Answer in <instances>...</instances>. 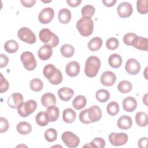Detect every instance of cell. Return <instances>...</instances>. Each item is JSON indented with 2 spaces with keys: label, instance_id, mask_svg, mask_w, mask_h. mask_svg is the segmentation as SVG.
Masks as SVG:
<instances>
[{
  "label": "cell",
  "instance_id": "38",
  "mask_svg": "<svg viewBox=\"0 0 148 148\" xmlns=\"http://www.w3.org/2000/svg\"><path fill=\"white\" fill-rule=\"evenodd\" d=\"M137 11L142 14H145L148 12V1L138 0L136 1Z\"/></svg>",
  "mask_w": 148,
  "mask_h": 148
},
{
  "label": "cell",
  "instance_id": "49",
  "mask_svg": "<svg viewBox=\"0 0 148 148\" xmlns=\"http://www.w3.org/2000/svg\"><path fill=\"white\" fill-rule=\"evenodd\" d=\"M21 3L22 5L26 8L32 7L36 3L35 0H21Z\"/></svg>",
  "mask_w": 148,
  "mask_h": 148
},
{
  "label": "cell",
  "instance_id": "20",
  "mask_svg": "<svg viewBox=\"0 0 148 148\" xmlns=\"http://www.w3.org/2000/svg\"><path fill=\"white\" fill-rule=\"evenodd\" d=\"M132 46L137 49H139L140 50L147 51L148 39L146 38L137 36L135 38L132 44Z\"/></svg>",
  "mask_w": 148,
  "mask_h": 148
},
{
  "label": "cell",
  "instance_id": "44",
  "mask_svg": "<svg viewBox=\"0 0 148 148\" xmlns=\"http://www.w3.org/2000/svg\"><path fill=\"white\" fill-rule=\"evenodd\" d=\"M136 36L137 35L134 33L126 34L123 36V42L128 46H132V44Z\"/></svg>",
  "mask_w": 148,
  "mask_h": 148
},
{
  "label": "cell",
  "instance_id": "25",
  "mask_svg": "<svg viewBox=\"0 0 148 148\" xmlns=\"http://www.w3.org/2000/svg\"><path fill=\"white\" fill-rule=\"evenodd\" d=\"M76 118V112L71 108H66L62 113V119L66 123H72Z\"/></svg>",
  "mask_w": 148,
  "mask_h": 148
},
{
  "label": "cell",
  "instance_id": "11",
  "mask_svg": "<svg viewBox=\"0 0 148 148\" xmlns=\"http://www.w3.org/2000/svg\"><path fill=\"white\" fill-rule=\"evenodd\" d=\"M117 12L118 15L121 18H127L130 17L133 12L132 5L127 2L120 3L117 8Z\"/></svg>",
  "mask_w": 148,
  "mask_h": 148
},
{
  "label": "cell",
  "instance_id": "18",
  "mask_svg": "<svg viewBox=\"0 0 148 148\" xmlns=\"http://www.w3.org/2000/svg\"><path fill=\"white\" fill-rule=\"evenodd\" d=\"M52 53V47L47 45L41 46L38 51V56L39 58L43 61L49 59L51 57Z\"/></svg>",
  "mask_w": 148,
  "mask_h": 148
},
{
  "label": "cell",
  "instance_id": "3",
  "mask_svg": "<svg viewBox=\"0 0 148 148\" xmlns=\"http://www.w3.org/2000/svg\"><path fill=\"white\" fill-rule=\"evenodd\" d=\"M39 37L42 42L45 43V45L50 46L52 48L56 47L59 43L58 36L48 28L41 29L39 33Z\"/></svg>",
  "mask_w": 148,
  "mask_h": 148
},
{
  "label": "cell",
  "instance_id": "40",
  "mask_svg": "<svg viewBox=\"0 0 148 148\" xmlns=\"http://www.w3.org/2000/svg\"><path fill=\"white\" fill-rule=\"evenodd\" d=\"M44 136L47 141L49 142H52L57 139V132L54 128H49L45 132Z\"/></svg>",
  "mask_w": 148,
  "mask_h": 148
},
{
  "label": "cell",
  "instance_id": "17",
  "mask_svg": "<svg viewBox=\"0 0 148 148\" xmlns=\"http://www.w3.org/2000/svg\"><path fill=\"white\" fill-rule=\"evenodd\" d=\"M138 103L136 99L132 97H127L123 101V108L124 110L127 112H132L134 111Z\"/></svg>",
  "mask_w": 148,
  "mask_h": 148
},
{
  "label": "cell",
  "instance_id": "31",
  "mask_svg": "<svg viewBox=\"0 0 148 148\" xmlns=\"http://www.w3.org/2000/svg\"><path fill=\"white\" fill-rule=\"evenodd\" d=\"M60 52L63 57L70 58L72 57L75 53V48L71 45L65 44L61 46Z\"/></svg>",
  "mask_w": 148,
  "mask_h": 148
},
{
  "label": "cell",
  "instance_id": "8",
  "mask_svg": "<svg viewBox=\"0 0 148 148\" xmlns=\"http://www.w3.org/2000/svg\"><path fill=\"white\" fill-rule=\"evenodd\" d=\"M61 139L65 145L71 148H75L78 146L80 143L79 137L71 131H65L62 133Z\"/></svg>",
  "mask_w": 148,
  "mask_h": 148
},
{
  "label": "cell",
  "instance_id": "4",
  "mask_svg": "<svg viewBox=\"0 0 148 148\" xmlns=\"http://www.w3.org/2000/svg\"><path fill=\"white\" fill-rule=\"evenodd\" d=\"M76 27L81 35L88 36L91 35L93 32L94 22L91 18L82 17L77 21Z\"/></svg>",
  "mask_w": 148,
  "mask_h": 148
},
{
  "label": "cell",
  "instance_id": "41",
  "mask_svg": "<svg viewBox=\"0 0 148 148\" xmlns=\"http://www.w3.org/2000/svg\"><path fill=\"white\" fill-rule=\"evenodd\" d=\"M89 144L90 145H88V146L91 147L103 148L105 146V141L103 138L97 137L93 139Z\"/></svg>",
  "mask_w": 148,
  "mask_h": 148
},
{
  "label": "cell",
  "instance_id": "51",
  "mask_svg": "<svg viewBox=\"0 0 148 148\" xmlns=\"http://www.w3.org/2000/svg\"><path fill=\"white\" fill-rule=\"evenodd\" d=\"M102 3L107 7H112L116 3V0H103Z\"/></svg>",
  "mask_w": 148,
  "mask_h": 148
},
{
  "label": "cell",
  "instance_id": "37",
  "mask_svg": "<svg viewBox=\"0 0 148 148\" xmlns=\"http://www.w3.org/2000/svg\"><path fill=\"white\" fill-rule=\"evenodd\" d=\"M29 87L32 91L38 92L42 90L43 87V83L40 79L38 78H34L30 81Z\"/></svg>",
  "mask_w": 148,
  "mask_h": 148
},
{
  "label": "cell",
  "instance_id": "27",
  "mask_svg": "<svg viewBox=\"0 0 148 148\" xmlns=\"http://www.w3.org/2000/svg\"><path fill=\"white\" fill-rule=\"evenodd\" d=\"M17 131L21 135H27L32 131L31 125L26 121H21L16 126Z\"/></svg>",
  "mask_w": 148,
  "mask_h": 148
},
{
  "label": "cell",
  "instance_id": "32",
  "mask_svg": "<svg viewBox=\"0 0 148 148\" xmlns=\"http://www.w3.org/2000/svg\"><path fill=\"white\" fill-rule=\"evenodd\" d=\"M135 121L139 127H146L147 125V114L143 112H137L135 115Z\"/></svg>",
  "mask_w": 148,
  "mask_h": 148
},
{
  "label": "cell",
  "instance_id": "42",
  "mask_svg": "<svg viewBox=\"0 0 148 148\" xmlns=\"http://www.w3.org/2000/svg\"><path fill=\"white\" fill-rule=\"evenodd\" d=\"M119 45V40L117 38H110L106 42V47L110 50H116Z\"/></svg>",
  "mask_w": 148,
  "mask_h": 148
},
{
  "label": "cell",
  "instance_id": "13",
  "mask_svg": "<svg viewBox=\"0 0 148 148\" xmlns=\"http://www.w3.org/2000/svg\"><path fill=\"white\" fill-rule=\"evenodd\" d=\"M116 80V76L114 72L109 71H105L101 76L100 81L105 86L110 87L113 86Z\"/></svg>",
  "mask_w": 148,
  "mask_h": 148
},
{
  "label": "cell",
  "instance_id": "5",
  "mask_svg": "<svg viewBox=\"0 0 148 148\" xmlns=\"http://www.w3.org/2000/svg\"><path fill=\"white\" fill-rule=\"evenodd\" d=\"M37 107V103L35 100L29 99L21 103L17 108L18 114L22 117H26L32 113Z\"/></svg>",
  "mask_w": 148,
  "mask_h": 148
},
{
  "label": "cell",
  "instance_id": "12",
  "mask_svg": "<svg viewBox=\"0 0 148 148\" xmlns=\"http://www.w3.org/2000/svg\"><path fill=\"white\" fill-rule=\"evenodd\" d=\"M125 69L130 75H137L140 72V63L135 58H130L125 63Z\"/></svg>",
  "mask_w": 148,
  "mask_h": 148
},
{
  "label": "cell",
  "instance_id": "19",
  "mask_svg": "<svg viewBox=\"0 0 148 148\" xmlns=\"http://www.w3.org/2000/svg\"><path fill=\"white\" fill-rule=\"evenodd\" d=\"M117 125L120 129L128 130L132 127V119L127 115H123L117 120Z\"/></svg>",
  "mask_w": 148,
  "mask_h": 148
},
{
  "label": "cell",
  "instance_id": "33",
  "mask_svg": "<svg viewBox=\"0 0 148 148\" xmlns=\"http://www.w3.org/2000/svg\"><path fill=\"white\" fill-rule=\"evenodd\" d=\"M95 97L97 101L99 102L105 103L109 100L110 98V94L106 90L99 89L96 92Z\"/></svg>",
  "mask_w": 148,
  "mask_h": 148
},
{
  "label": "cell",
  "instance_id": "39",
  "mask_svg": "<svg viewBox=\"0 0 148 148\" xmlns=\"http://www.w3.org/2000/svg\"><path fill=\"white\" fill-rule=\"evenodd\" d=\"M119 110V105L115 101H112L109 102L106 107L107 112L110 116H116L118 114Z\"/></svg>",
  "mask_w": 148,
  "mask_h": 148
},
{
  "label": "cell",
  "instance_id": "48",
  "mask_svg": "<svg viewBox=\"0 0 148 148\" xmlns=\"http://www.w3.org/2000/svg\"><path fill=\"white\" fill-rule=\"evenodd\" d=\"M147 141H148L147 138H146V137L141 138L138 140V147H140V148H146V147H147Z\"/></svg>",
  "mask_w": 148,
  "mask_h": 148
},
{
  "label": "cell",
  "instance_id": "46",
  "mask_svg": "<svg viewBox=\"0 0 148 148\" xmlns=\"http://www.w3.org/2000/svg\"><path fill=\"white\" fill-rule=\"evenodd\" d=\"M0 123H1L0 132L3 133V132H6L9 129V123L7 119L2 117H0Z\"/></svg>",
  "mask_w": 148,
  "mask_h": 148
},
{
  "label": "cell",
  "instance_id": "22",
  "mask_svg": "<svg viewBox=\"0 0 148 148\" xmlns=\"http://www.w3.org/2000/svg\"><path fill=\"white\" fill-rule=\"evenodd\" d=\"M58 95L61 100L68 101L72 98L74 95L73 90L69 87H62L58 91Z\"/></svg>",
  "mask_w": 148,
  "mask_h": 148
},
{
  "label": "cell",
  "instance_id": "28",
  "mask_svg": "<svg viewBox=\"0 0 148 148\" xmlns=\"http://www.w3.org/2000/svg\"><path fill=\"white\" fill-rule=\"evenodd\" d=\"M102 40L99 37H95L92 38L88 43L87 46L90 50L96 51L99 50L102 45Z\"/></svg>",
  "mask_w": 148,
  "mask_h": 148
},
{
  "label": "cell",
  "instance_id": "36",
  "mask_svg": "<svg viewBox=\"0 0 148 148\" xmlns=\"http://www.w3.org/2000/svg\"><path fill=\"white\" fill-rule=\"evenodd\" d=\"M35 121L38 125L42 127L47 125L49 122L46 112H40L36 114L35 117Z\"/></svg>",
  "mask_w": 148,
  "mask_h": 148
},
{
  "label": "cell",
  "instance_id": "16",
  "mask_svg": "<svg viewBox=\"0 0 148 148\" xmlns=\"http://www.w3.org/2000/svg\"><path fill=\"white\" fill-rule=\"evenodd\" d=\"M88 115L91 123L98 121L102 117V112L97 105H94L88 109Z\"/></svg>",
  "mask_w": 148,
  "mask_h": 148
},
{
  "label": "cell",
  "instance_id": "7",
  "mask_svg": "<svg viewBox=\"0 0 148 148\" xmlns=\"http://www.w3.org/2000/svg\"><path fill=\"white\" fill-rule=\"evenodd\" d=\"M18 38L28 44H34L36 42V36L35 34L27 27L20 28L17 32Z\"/></svg>",
  "mask_w": 148,
  "mask_h": 148
},
{
  "label": "cell",
  "instance_id": "26",
  "mask_svg": "<svg viewBox=\"0 0 148 148\" xmlns=\"http://www.w3.org/2000/svg\"><path fill=\"white\" fill-rule=\"evenodd\" d=\"M122 57L118 54H112L108 58L109 65L113 68H119L122 64Z\"/></svg>",
  "mask_w": 148,
  "mask_h": 148
},
{
  "label": "cell",
  "instance_id": "9",
  "mask_svg": "<svg viewBox=\"0 0 148 148\" xmlns=\"http://www.w3.org/2000/svg\"><path fill=\"white\" fill-rule=\"evenodd\" d=\"M128 135L124 132H112L109 135V140L111 145L119 146L125 145L128 141Z\"/></svg>",
  "mask_w": 148,
  "mask_h": 148
},
{
  "label": "cell",
  "instance_id": "6",
  "mask_svg": "<svg viewBox=\"0 0 148 148\" xmlns=\"http://www.w3.org/2000/svg\"><path fill=\"white\" fill-rule=\"evenodd\" d=\"M24 67L27 71H33L36 67V61L34 54L30 51H24L20 56Z\"/></svg>",
  "mask_w": 148,
  "mask_h": 148
},
{
  "label": "cell",
  "instance_id": "35",
  "mask_svg": "<svg viewBox=\"0 0 148 148\" xmlns=\"http://www.w3.org/2000/svg\"><path fill=\"white\" fill-rule=\"evenodd\" d=\"M132 88V85L131 82L127 80H122L117 85L118 90L123 93L126 94L130 92Z\"/></svg>",
  "mask_w": 148,
  "mask_h": 148
},
{
  "label": "cell",
  "instance_id": "15",
  "mask_svg": "<svg viewBox=\"0 0 148 148\" xmlns=\"http://www.w3.org/2000/svg\"><path fill=\"white\" fill-rule=\"evenodd\" d=\"M80 71L79 64L75 61H72L67 64L65 67V72L68 76L75 77L79 75Z\"/></svg>",
  "mask_w": 148,
  "mask_h": 148
},
{
  "label": "cell",
  "instance_id": "23",
  "mask_svg": "<svg viewBox=\"0 0 148 148\" xmlns=\"http://www.w3.org/2000/svg\"><path fill=\"white\" fill-rule=\"evenodd\" d=\"M72 17V14L69 9L67 8H62L60 9L58 14V18L59 21L63 24H65L68 23Z\"/></svg>",
  "mask_w": 148,
  "mask_h": 148
},
{
  "label": "cell",
  "instance_id": "2",
  "mask_svg": "<svg viewBox=\"0 0 148 148\" xmlns=\"http://www.w3.org/2000/svg\"><path fill=\"white\" fill-rule=\"evenodd\" d=\"M101 61L96 56L89 57L86 61L84 67V73L89 77H95L98 73L101 67Z\"/></svg>",
  "mask_w": 148,
  "mask_h": 148
},
{
  "label": "cell",
  "instance_id": "1",
  "mask_svg": "<svg viewBox=\"0 0 148 148\" xmlns=\"http://www.w3.org/2000/svg\"><path fill=\"white\" fill-rule=\"evenodd\" d=\"M43 73L44 76L53 85H58L62 81V73L51 64H49L44 66Z\"/></svg>",
  "mask_w": 148,
  "mask_h": 148
},
{
  "label": "cell",
  "instance_id": "30",
  "mask_svg": "<svg viewBox=\"0 0 148 148\" xmlns=\"http://www.w3.org/2000/svg\"><path fill=\"white\" fill-rule=\"evenodd\" d=\"M18 43L13 39L7 40L4 45V49L5 51L9 53H14L18 49Z\"/></svg>",
  "mask_w": 148,
  "mask_h": 148
},
{
  "label": "cell",
  "instance_id": "21",
  "mask_svg": "<svg viewBox=\"0 0 148 148\" xmlns=\"http://www.w3.org/2000/svg\"><path fill=\"white\" fill-rule=\"evenodd\" d=\"M41 103L45 108H48L56 103V98L55 95L51 92L44 94L40 99Z\"/></svg>",
  "mask_w": 148,
  "mask_h": 148
},
{
  "label": "cell",
  "instance_id": "10",
  "mask_svg": "<svg viewBox=\"0 0 148 148\" xmlns=\"http://www.w3.org/2000/svg\"><path fill=\"white\" fill-rule=\"evenodd\" d=\"M54 16V11L53 8L49 7L45 8L40 12L38 16V20L43 24H48L52 21Z\"/></svg>",
  "mask_w": 148,
  "mask_h": 148
},
{
  "label": "cell",
  "instance_id": "29",
  "mask_svg": "<svg viewBox=\"0 0 148 148\" xmlns=\"http://www.w3.org/2000/svg\"><path fill=\"white\" fill-rule=\"evenodd\" d=\"M87 103L86 98L82 95L76 96L72 101V106L76 110L83 109Z\"/></svg>",
  "mask_w": 148,
  "mask_h": 148
},
{
  "label": "cell",
  "instance_id": "47",
  "mask_svg": "<svg viewBox=\"0 0 148 148\" xmlns=\"http://www.w3.org/2000/svg\"><path fill=\"white\" fill-rule=\"evenodd\" d=\"M0 67L3 68L5 66H6L9 62V58L8 57L3 54H0Z\"/></svg>",
  "mask_w": 148,
  "mask_h": 148
},
{
  "label": "cell",
  "instance_id": "24",
  "mask_svg": "<svg viewBox=\"0 0 148 148\" xmlns=\"http://www.w3.org/2000/svg\"><path fill=\"white\" fill-rule=\"evenodd\" d=\"M46 113L47 116L49 121L53 122L58 119L60 115V110L57 106L52 105L47 108L46 111Z\"/></svg>",
  "mask_w": 148,
  "mask_h": 148
},
{
  "label": "cell",
  "instance_id": "34",
  "mask_svg": "<svg viewBox=\"0 0 148 148\" xmlns=\"http://www.w3.org/2000/svg\"><path fill=\"white\" fill-rule=\"evenodd\" d=\"M95 8L91 5H86L84 6L81 10L82 15L83 18H91L94 14Z\"/></svg>",
  "mask_w": 148,
  "mask_h": 148
},
{
  "label": "cell",
  "instance_id": "50",
  "mask_svg": "<svg viewBox=\"0 0 148 148\" xmlns=\"http://www.w3.org/2000/svg\"><path fill=\"white\" fill-rule=\"evenodd\" d=\"M82 2L81 0H67L66 3L68 5L72 8L78 6Z\"/></svg>",
  "mask_w": 148,
  "mask_h": 148
},
{
  "label": "cell",
  "instance_id": "14",
  "mask_svg": "<svg viewBox=\"0 0 148 148\" xmlns=\"http://www.w3.org/2000/svg\"><path fill=\"white\" fill-rule=\"evenodd\" d=\"M23 97L18 92L13 93L8 99V105L13 109H17L18 107L23 103Z\"/></svg>",
  "mask_w": 148,
  "mask_h": 148
},
{
  "label": "cell",
  "instance_id": "43",
  "mask_svg": "<svg viewBox=\"0 0 148 148\" xmlns=\"http://www.w3.org/2000/svg\"><path fill=\"white\" fill-rule=\"evenodd\" d=\"M1 78H0V92L3 93L6 92L9 87V84L7 80L3 77L2 73H0Z\"/></svg>",
  "mask_w": 148,
  "mask_h": 148
},
{
  "label": "cell",
  "instance_id": "45",
  "mask_svg": "<svg viewBox=\"0 0 148 148\" xmlns=\"http://www.w3.org/2000/svg\"><path fill=\"white\" fill-rule=\"evenodd\" d=\"M79 117L80 121L82 123H84V124H87L91 123L90 119H89L88 115V109H84V110H82L80 113Z\"/></svg>",
  "mask_w": 148,
  "mask_h": 148
}]
</instances>
